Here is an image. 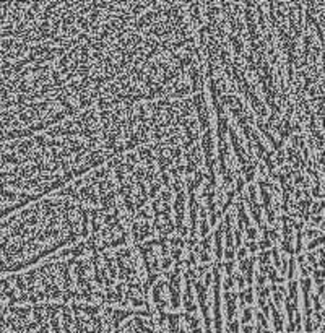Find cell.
Listing matches in <instances>:
<instances>
[{
  "mask_svg": "<svg viewBox=\"0 0 325 333\" xmlns=\"http://www.w3.org/2000/svg\"><path fill=\"white\" fill-rule=\"evenodd\" d=\"M250 317H252V310H250V309H244V315H242V322H249V320H250Z\"/></svg>",
  "mask_w": 325,
  "mask_h": 333,
  "instance_id": "6da1fadb",
  "label": "cell"
}]
</instances>
